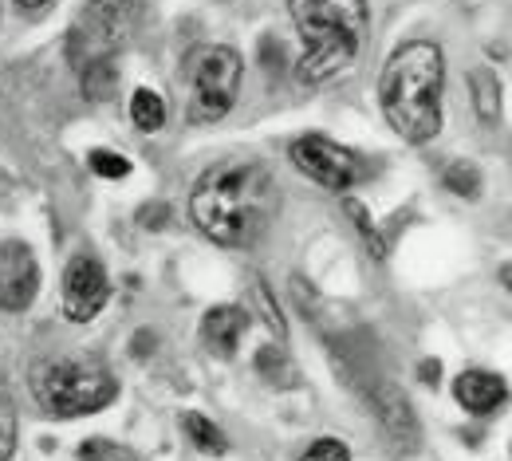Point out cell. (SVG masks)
Returning a JSON list of instances; mask_svg holds the SVG:
<instances>
[{
	"label": "cell",
	"instance_id": "cell-1",
	"mask_svg": "<svg viewBox=\"0 0 512 461\" xmlns=\"http://www.w3.org/2000/svg\"><path fill=\"white\" fill-rule=\"evenodd\" d=\"M190 213L209 241L253 249L280 213V190L260 162H225L193 186Z\"/></svg>",
	"mask_w": 512,
	"mask_h": 461
},
{
	"label": "cell",
	"instance_id": "cell-2",
	"mask_svg": "<svg viewBox=\"0 0 512 461\" xmlns=\"http://www.w3.org/2000/svg\"><path fill=\"white\" fill-rule=\"evenodd\" d=\"M442 83L446 60L442 48L430 40H410L390 52L379 79V103L386 123L406 142L422 146L442 131Z\"/></svg>",
	"mask_w": 512,
	"mask_h": 461
},
{
	"label": "cell",
	"instance_id": "cell-3",
	"mask_svg": "<svg viewBox=\"0 0 512 461\" xmlns=\"http://www.w3.org/2000/svg\"><path fill=\"white\" fill-rule=\"evenodd\" d=\"M288 12L304 40V56L296 67L304 83L320 87L355 64L367 36L363 0H288Z\"/></svg>",
	"mask_w": 512,
	"mask_h": 461
},
{
	"label": "cell",
	"instance_id": "cell-4",
	"mask_svg": "<svg viewBox=\"0 0 512 461\" xmlns=\"http://www.w3.org/2000/svg\"><path fill=\"white\" fill-rule=\"evenodd\" d=\"M32 395L52 414V418H79L111 406L119 395L115 375L83 355H64V359H44L32 371Z\"/></svg>",
	"mask_w": 512,
	"mask_h": 461
},
{
	"label": "cell",
	"instance_id": "cell-5",
	"mask_svg": "<svg viewBox=\"0 0 512 461\" xmlns=\"http://www.w3.org/2000/svg\"><path fill=\"white\" fill-rule=\"evenodd\" d=\"M241 91V56L233 48H209L193 64L190 83V123L209 127L229 115Z\"/></svg>",
	"mask_w": 512,
	"mask_h": 461
},
{
	"label": "cell",
	"instance_id": "cell-6",
	"mask_svg": "<svg viewBox=\"0 0 512 461\" xmlns=\"http://www.w3.org/2000/svg\"><path fill=\"white\" fill-rule=\"evenodd\" d=\"M138 24V0H83V24L71 32V56H79L87 48L83 64L95 60H115V52H123Z\"/></svg>",
	"mask_w": 512,
	"mask_h": 461
},
{
	"label": "cell",
	"instance_id": "cell-7",
	"mask_svg": "<svg viewBox=\"0 0 512 461\" xmlns=\"http://www.w3.org/2000/svg\"><path fill=\"white\" fill-rule=\"evenodd\" d=\"M292 162L300 174H308L312 182H320L323 190H351L355 182L367 178V162L351 150V146H339L323 134H304L292 142Z\"/></svg>",
	"mask_w": 512,
	"mask_h": 461
},
{
	"label": "cell",
	"instance_id": "cell-8",
	"mask_svg": "<svg viewBox=\"0 0 512 461\" xmlns=\"http://www.w3.org/2000/svg\"><path fill=\"white\" fill-rule=\"evenodd\" d=\"M107 296H111V280H107L103 264L95 261V257H87V253L71 257V264H67V272H64V316L67 320H75V324L95 320V316L103 312Z\"/></svg>",
	"mask_w": 512,
	"mask_h": 461
},
{
	"label": "cell",
	"instance_id": "cell-9",
	"mask_svg": "<svg viewBox=\"0 0 512 461\" xmlns=\"http://www.w3.org/2000/svg\"><path fill=\"white\" fill-rule=\"evenodd\" d=\"M40 288V268L28 245L4 241L0 245V308L4 312H24L36 300Z\"/></svg>",
	"mask_w": 512,
	"mask_h": 461
},
{
	"label": "cell",
	"instance_id": "cell-10",
	"mask_svg": "<svg viewBox=\"0 0 512 461\" xmlns=\"http://www.w3.org/2000/svg\"><path fill=\"white\" fill-rule=\"evenodd\" d=\"M245 331H249V316L241 308H233V304H221V308L205 312V320H201V343L217 359H233L237 347H241V339H245Z\"/></svg>",
	"mask_w": 512,
	"mask_h": 461
},
{
	"label": "cell",
	"instance_id": "cell-11",
	"mask_svg": "<svg viewBox=\"0 0 512 461\" xmlns=\"http://www.w3.org/2000/svg\"><path fill=\"white\" fill-rule=\"evenodd\" d=\"M453 391H457V402H461L465 410L489 414V410H497V406L505 402V379H501V375H489V371H465V375L453 383Z\"/></svg>",
	"mask_w": 512,
	"mask_h": 461
},
{
	"label": "cell",
	"instance_id": "cell-12",
	"mask_svg": "<svg viewBox=\"0 0 512 461\" xmlns=\"http://www.w3.org/2000/svg\"><path fill=\"white\" fill-rule=\"evenodd\" d=\"M375 410H379V418H383V430L398 442V446H406V438H410V442L418 438L414 410H410V402L398 395L394 387H383V391L375 395Z\"/></svg>",
	"mask_w": 512,
	"mask_h": 461
},
{
	"label": "cell",
	"instance_id": "cell-13",
	"mask_svg": "<svg viewBox=\"0 0 512 461\" xmlns=\"http://www.w3.org/2000/svg\"><path fill=\"white\" fill-rule=\"evenodd\" d=\"M130 119H134V127L138 131H162L166 127V103H162V95L158 91H150V87H138L134 95H130Z\"/></svg>",
	"mask_w": 512,
	"mask_h": 461
},
{
	"label": "cell",
	"instance_id": "cell-14",
	"mask_svg": "<svg viewBox=\"0 0 512 461\" xmlns=\"http://www.w3.org/2000/svg\"><path fill=\"white\" fill-rule=\"evenodd\" d=\"M182 430L190 434V442L197 450H205V454H213V458H221V454L229 450V438H225L205 414H197V410H186V414H182Z\"/></svg>",
	"mask_w": 512,
	"mask_h": 461
},
{
	"label": "cell",
	"instance_id": "cell-15",
	"mask_svg": "<svg viewBox=\"0 0 512 461\" xmlns=\"http://www.w3.org/2000/svg\"><path fill=\"white\" fill-rule=\"evenodd\" d=\"M343 209H347V217H351V225L359 229V237H363V245L371 249V257H375V261H386V241H383V233H379V225L371 221V213H367V205H363V201H355V198H347V201H343Z\"/></svg>",
	"mask_w": 512,
	"mask_h": 461
},
{
	"label": "cell",
	"instance_id": "cell-16",
	"mask_svg": "<svg viewBox=\"0 0 512 461\" xmlns=\"http://www.w3.org/2000/svg\"><path fill=\"white\" fill-rule=\"evenodd\" d=\"M79 71H83V95H87V99H95V103L111 99V91H115V83H119L115 60H95V64H83Z\"/></svg>",
	"mask_w": 512,
	"mask_h": 461
},
{
	"label": "cell",
	"instance_id": "cell-17",
	"mask_svg": "<svg viewBox=\"0 0 512 461\" xmlns=\"http://www.w3.org/2000/svg\"><path fill=\"white\" fill-rule=\"evenodd\" d=\"M469 87H473V99H477V115L485 123L497 119V111H501V87H497V79L489 71H473Z\"/></svg>",
	"mask_w": 512,
	"mask_h": 461
},
{
	"label": "cell",
	"instance_id": "cell-18",
	"mask_svg": "<svg viewBox=\"0 0 512 461\" xmlns=\"http://www.w3.org/2000/svg\"><path fill=\"white\" fill-rule=\"evenodd\" d=\"M446 186L457 194V198H477L481 194V174H477V166L473 162H453L446 170Z\"/></svg>",
	"mask_w": 512,
	"mask_h": 461
},
{
	"label": "cell",
	"instance_id": "cell-19",
	"mask_svg": "<svg viewBox=\"0 0 512 461\" xmlns=\"http://www.w3.org/2000/svg\"><path fill=\"white\" fill-rule=\"evenodd\" d=\"M79 458L83 461H138L134 450L119 446V442H107V438H91L79 446Z\"/></svg>",
	"mask_w": 512,
	"mask_h": 461
},
{
	"label": "cell",
	"instance_id": "cell-20",
	"mask_svg": "<svg viewBox=\"0 0 512 461\" xmlns=\"http://www.w3.org/2000/svg\"><path fill=\"white\" fill-rule=\"evenodd\" d=\"M87 166L99 174V178H127L130 174V162L123 154H111V150H91Z\"/></svg>",
	"mask_w": 512,
	"mask_h": 461
},
{
	"label": "cell",
	"instance_id": "cell-21",
	"mask_svg": "<svg viewBox=\"0 0 512 461\" xmlns=\"http://www.w3.org/2000/svg\"><path fill=\"white\" fill-rule=\"evenodd\" d=\"M16 454V414H12V402L0 387V461H8Z\"/></svg>",
	"mask_w": 512,
	"mask_h": 461
},
{
	"label": "cell",
	"instance_id": "cell-22",
	"mask_svg": "<svg viewBox=\"0 0 512 461\" xmlns=\"http://www.w3.org/2000/svg\"><path fill=\"white\" fill-rule=\"evenodd\" d=\"M300 461H351V450L343 442H335V438H320V442L308 446V454Z\"/></svg>",
	"mask_w": 512,
	"mask_h": 461
},
{
	"label": "cell",
	"instance_id": "cell-23",
	"mask_svg": "<svg viewBox=\"0 0 512 461\" xmlns=\"http://www.w3.org/2000/svg\"><path fill=\"white\" fill-rule=\"evenodd\" d=\"M256 308L264 312V320H268V328L276 331V339H284V320H280V308L272 304V296H268V288L264 284H256Z\"/></svg>",
	"mask_w": 512,
	"mask_h": 461
},
{
	"label": "cell",
	"instance_id": "cell-24",
	"mask_svg": "<svg viewBox=\"0 0 512 461\" xmlns=\"http://www.w3.org/2000/svg\"><path fill=\"white\" fill-rule=\"evenodd\" d=\"M162 217H166V209H154V213H150V209H142V213H138V221H142V225H162Z\"/></svg>",
	"mask_w": 512,
	"mask_h": 461
},
{
	"label": "cell",
	"instance_id": "cell-25",
	"mask_svg": "<svg viewBox=\"0 0 512 461\" xmlns=\"http://www.w3.org/2000/svg\"><path fill=\"white\" fill-rule=\"evenodd\" d=\"M438 375H442L438 363H422V379H426V383H438Z\"/></svg>",
	"mask_w": 512,
	"mask_h": 461
},
{
	"label": "cell",
	"instance_id": "cell-26",
	"mask_svg": "<svg viewBox=\"0 0 512 461\" xmlns=\"http://www.w3.org/2000/svg\"><path fill=\"white\" fill-rule=\"evenodd\" d=\"M16 4H20V8H24V12H36V8H44V4H48V0H16Z\"/></svg>",
	"mask_w": 512,
	"mask_h": 461
}]
</instances>
